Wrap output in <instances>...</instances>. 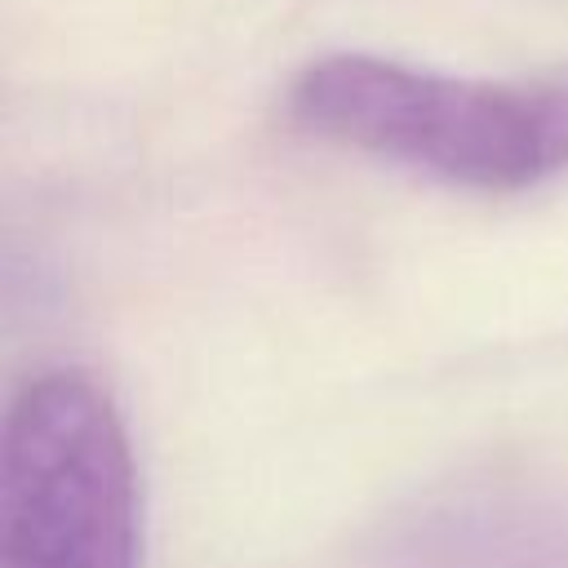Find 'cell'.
I'll return each mask as SVG.
<instances>
[{"label":"cell","instance_id":"cell-1","mask_svg":"<svg viewBox=\"0 0 568 568\" xmlns=\"http://www.w3.org/2000/svg\"><path fill=\"white\" fill-rule=\"evenodd\" d=\"M284 106L315 138L470 191H519L568 169V71L484 80L324 53L293 75Z\"/></svg>","mask_w":568,"mask_h":568},{"label":"cell","instance_id":"cell-2","mask_svg":"<svg viewBox=\"0 0 568 568\" xmlns=\"http://www.w3.org/2000/svg\"><path fill=\"white\" fill-rule=\"evenodd\" d=\"M138 466L115 399L80 368L0 404V568H138Z\"/></svg>","mask_w":568,"mask_h":568}]
</instances>
